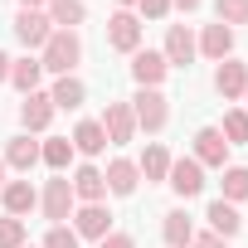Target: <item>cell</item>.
<instances>
[{"mask_svg": "<svg viewBox=\"0 0 248 248\" xmlns=\"http://www.w3.org/2000/svg\"><path fill=\"white\" fill-rule=\"evenodd\" d=\"M39 63H44V73H54V78L78 73V63H83V39H78V30H54L49 44L39 49Z\"/></svg>", "mask_w": 248, "mask_h": 248, "instance_id": "obj_1", "label": "cell"}, {"mask_svg": "<svg viewBox=\"0 0 248 248\" xmlns=\"http://www.w3.org/2000/svg\"><path fill=\"white\" fill-rule=\"evenodd\" d=\"M132 117H137V132L161 137V132L170 127V97H166L161 88H137V97H132Z\"/></svg>", "mask_w": 248, "mask_h": 248, "instance_id": "obj_2", "label": "cell"}, {"mask_svg": "<svg viewBox=\"0 0 248 248\" xmlns=\"http://www.w3.org/2000/svg\"><path fill=\"white\" fill-rule=\"evenodd\" d=\"M39 209H44V219H49V224H63V219H73L78 200H73V185H68V175H54V180H44V190H39Z\"/></svg>", "mask_w": 248, "mask_h": 248, "instance_id": "obj_3", "label": "cell"}, {"mask_svg": "<svg viewBox=\"0 0 248 248\" xmlns=\"http://www.w3.org/2000/svg\"><path fill=\"white\" fill-rule=\"evenodd\" d=\"M107 44H112L117 54H137V49H141V20H137V10L107 15Z\"/></svg>", "mask_w": 248, "mask_h": 248, "instance_id": "obj_4", "label": "cell"}, {"mask_svg": "<svg viewBox=\"0 0 248 248\" xmlns=\"http://www.w3.org/2000/svg\"><path fill=\"white\" fill-rule=\"evenodd\" d=\"M97 122H102V132H107V141H112V146L137 141V117H132V102H107V112H102Z\"/></svg>", "mask_w": 248, "mask_h": 248, "instance_id": "obj_5", "label": "cell"}, {"mask_svg": "<svg viewBox=\"0 0 248 248\" xmlns=\"http://www.w3.org/2000/svg\"><path fill=\"white\" fill-rule=\"evenodd\" d=\"M49 34H54V25H49V15L44 10H15V39L34 54V49H44L49 44Z\"/></svg>", "mask_w": 248, "mask_h": 248, "instance_id": "obj_6", "label": "cell"}, {"mask_svg": "<svg viewBox=\"0 0 248 248\" xmlns=\"http://www.w3.org/2000/svg\"><path fill=\"white\" fill-rule=\"evenodd\" d=\"M166 185H170L180 200H195V195L204 190V166H200L195 156H180V161H170V175H166Z\"/></svg>", "mask_w": 248, "mask_h": 248, "instance_id": "obj_7", "label": "cell"}, {"mask_svg": "<svg viewBox=\"0 0 248 248\" xmlns=\"http://www.w3.org/2000/svg\"><path fill=\"white\" fill-rule=\"evenodd\" d=\"M73 233L102 243V238L112 233V209H107V204H78V209H73Z\"/></svg>", "mask_w": 248, "mask_h": 248, "instance_id": "obj_8", "label": "cell"}, {"mask_svg": "<svg viewBox=\"0 0 248 248\" xmlns=\"http://www.w3.org/2000/svg\"><path fill=\"white\" fill-rule=\"evenodd\" d=\"M166 73H170V63H166L161 49H137V54H132V78H137V88H161Z\"/></svg>", "mask_w": 248, "mask_h": 248, "instance_id": "obj_9", "label": "cell"}, {"mask_svg": "<svg viewBox=\"0 0 248 248\" xmlns=\"http://www.w3.org/2000/svg\"><path fill=\"white\" fill-rule=\"evenodd\" d=\"M195 161L204 170H224L229 166V141L219 137V127H200L195 132Z\"/></svg>", "mask_w": 248, "mask_h": 248, "instance_id": "obj_10", "label": "cell"}, {"mask_svg": "<svg viewBox=\"0 0 248 248\" xmlns=\"http://www.w3.org/2000/svg\"><path fill=\"white\" fill-rule=\"evenodd\" d=\"M68 185H73V200L78 204H107V180H102L97 166H78L68 175Z\"/></svg>", "mask_w": 248, "mask_h": 248, "instance_id": "obj_11", "label": "cell"}, {"mask_svg": "<svg viewBox=\"0 0 248 248\" xmlns=\"http://www.w3.org/2000/svg\"><path fill=\"white\" fill-rule=\"evenodd\" d=\"M214 93H219L224 102H238V97L248 93V63H238V59H224V63L214 68Z\"/></svg>", "mask_w": 248, "mask_h": 248, "instance_id": "obj_12", "label": "cell"}, {"mask_svg": "<svg viewBox=\"0 0 248 248\" xmlns=\"http://www.w3.org/2000/svg\"><path fill=\"white\" fill-rule=\"evenodd\" d=\"M54 102H49V93H30L25 102H20V127L30 132V137H39V132H49V122H54Z\"/></svg>", "mask_w": 248, "mask_h": 248, "instance_id": "obj_13", "label": "cell"}, {"mask_svg": "<svg viewBox=\"0 0 248 248\" xmlns=\"http://www.w3.org/2000/svg\"><path fill=\"white\" fill-rule=\"evenodd\" d=\"M0 204H5L10 219H25L30 209H39V190L30 180H5V185H0Z\"/></svg>", "mask_w": 248, "mask_h": 248, "instance_id": "obj_14", "label": "cell"}, {"mask_svg": "<svg viewBox=\"0 0 248 248\" xmlns=\"http://www.w3.org/2000/svg\"><path fill=\"white\" fill-rule=\"evenodd\" d=\"M161 54H166V63H170V68H190V63H195V54H200V49H195L190 25H170V30H166V49H161Z\"/></svg>", "mask_w": 248, "mask_h": 248, "instance_id": "obj_15", "label": "cell"}, {"mask_svg": "<svg viewBox=\"0 0 248 248\" xmlns=\"http://www.w3.org/2000/svg\"><path fill=\"white\" fill-rule=\"evenodd\" d=\"M102 180H107V195H137V185H141V170H137V161H127V156H117V161H107V170H102Z\"/></svg>", "mask_w": 248, "mask_h": 248, "instance_id": "obj_16", "label": "cell"}, {"mask_svg": "<svg viewBox=\"0 0 248 248\" xmlns=\"http://www.w3.org/2000/svg\"><path fill=\"white\" fill-rule=\"evenodd\" d=\"M195 49L204 54V59H214V63H224V59H233V30L229 25H204V34L195 39Z\"/></svg>", "mask_w": 248, "mask_h": 248, "instance_id": "obj_17", "label": "cell"}, {"mask_svg": "<svg viewBox=\"0 0 248 248\" xmlns=\"http://www.w3.org/2000/svg\"><path fill=\"white\" fill-rule=\"evenodd\" d=\"M39 83H44V63H39V54H25V59H10V88H15L20 97L39 93Z\"/></svg>", "mask_w": 248, "mask_h": 248, "instance_id": "obj_18", "label": "cell"}, {"mask_svg": "<svg viewBox=\"0 0 248 248\" xmlns=\"http://www.w3.org/2000/svg\"><path fill=\"white\" fill-rule=\"evenodd\" d=\"M204 219H209V233H219V238H238V233H243V214H238V204H229V200H209Z\"/></svg>", "mask_w": 248, "mask_h": 248, "instance_id": "obj_19", "label": "cell"}, {"mask_svg": "<svg viewBox=\"0 0 248 248\" xmlns=\"http://www.w3.org/2000/svg\"><path fill=\"white\" fill-rule=\"evenodd\" d=\"M0 161H5L10 170H25V175H30V170L39 166V141H34L30 132H20V137L5 141V156H0Z\"/></svg>", "mask_w": 248, "mask_h": 248, "instance_id": "obj_20", "label": "cell"}, {"mask_svg": "<svg viewBox=\"0 0 248 248\" xmlns=\"http://www.w3.org/2000/svg\"><path fill=\"white\" fill-rule=\"evenodd\" d=\"M49 102H54L59 112H78V107L88 102V83H83L78 73H68V78H54V88H49Z\"/></svg>", "mask_w": 248, "mask_h": 248, "instance_id": "obj_21", "label": "cell"}, {"mask_svg": "<svg viewBox=\"0 0 248 248\" xmlns=\"http://www.w3.org/2000/svg\"><path fill=\"white\" fill-rule=\"evenodd\" d=\"M68 141H73V151H78V156H88V161L107 151V132H102V122H97V117H88V122H78V127H73V137H68Z\"/></svg>", "mask_w": 248, "mask_h": 248, "instance_id": "obj_22", "label": "cell"}, {"mask_svg": "<svg viewBox=\"0 0 248 248\" xmlns=\"http://www.w3.org/2000/svg\"><path fill=\"white\" fill-rule=\"evenodd\" d=\"M170 161H175V156H170L161 141H151V146L141 151L137 170H141V180H146V185H166V175H170Z\"/></svg>", "mask_w": 248, "mask_h": 248, "instance_id": "obj_23", "label": "cell"}, {"mask_svg": "<svg viewBox=\"0 0 248 248\" xmlns=\"http://www.w3.org/2000/svg\"><path fill=\"white\" fill-rule=\"evenodd\" d=\"M44 15L54 30H78V25H88V0H49Z\"/></svg>", "mask_w": 248, "mask_h": 248, "instance_id": "obj_24", "label": "cell"}, {"mask_svg": "<svg viewBox=\"0 0 248 248\" xmlns=\"http://www.w3.org/2000/svg\"><path fill=\"white\" fill-rule=\"evenodd\" d=\"M161 238H166V248H190V238H195L190 214L185 209H166L161 214Z\"/></svg>", "mask_w": 248, "mask_h": 248, "instance_id": "obj_25", "label": "cell"}, {"mask_svg": "<svg viewBox=\"0 0 248 248\" xmlns=\"http://www.w3.org/2000/svg\"><path fill=\"white\" fill-rule=\"evenodd\" d=\"M73 141L68 137H49V141H39V161L54 170V175H68V166H73Z\"/></svg>", "mask_w": 248, "mask_h": 248, "instance_id": "obj_26", "label": "cell"}, {"mask_svg": "<svg viewBox=\"0 0 248 248\" xmlns=\"http://www.w3.org/2000/svg\"><path fill=\"white\" fill-rule=\"evenodd\" d=\"M219 137H224L229 146H248V112H243V107H229V112H224Z\"/></svg>", "mask_w": 248, "mask_h": 248, "instance_id": "obj_27", "label": "cell"}, {"mask_svg": "<svg viewBox=\"0 0 248 248\" xmlns=\"http://www.w3.org/2000/svg\"><path fill=\"white\" fill-rule=\"evenodd\" d=\"M224 195L219 200H229V204H243L248 200V166H224Z\"/></svg>", "mask_w": 248, "mask_h": 248, "instance_id": "obj_28", "label": "cell"}, {"mask_svg": "<svg viewBox=\"0 0 248 248\" xmlns=\"http://www.w3.org/2000/svg\"><path fill=\"white\" fill-rule=\"evenodd\" d=\"M214 15H219V25L238 30V25H248V0H214Z\"/></svg>", "mask_w": 248, "mask_h": 248, "instance_id": "obj_29", "label": "cell"}, {"mask_svg": "<svg viewBox=\"0 0 248 248\" xmlns=\"http://www.w3.org/2000/svg\"><path fill=\"white\" fill-rule=\"evenodd\" d=\"M25 238H30V229H25V219H0V248H25Z\"/></svg>", "mask_w": 248, "mask_h": 248, "instance_id": "obj_30", "label": "cell"}, {"mask_svg": "<svg viewBox=\"0 0 248 248\" xmlns=\"http://www.w3.org/2000/svg\"><path fill=\"white\" fill-rule=\"evenodd\" d=\"M83 238L73 233V224H49V233H44V243L39 248H78Z\"/></svg>", "mask_w": 248, "mask_h": 248, "instance_id": "obj_31", "label": "cell"}, {"mask_svg": "<svg viewBox=\"0 0 248 248\" xmlns=\"http://www.w3.org/2000/svg\"><path fill=\"white\" fill-rule=\"evenodd\" d=\"M137 20H166L170 15V0H137Z\"/></svg>", "mask_w": 248, "mask_h": 248, "instance_id": "obj_32", "label": "cell"}, {"mask_svg": "<svg viewBox=\"0 0 248 248\" xmlns=\"http://www.w3.org/2000/svg\"><path fill=\"white\" fill-rule=\"evenodd\" d=\"M97 248H137V238H132V233H122V229H112V233H107Z\"/></svg>", "mask_w": 248, "mask_h": 248, "instance_id": "obj_33", "label": "cell"}, {"mask_svg": "<svg viewBox=\"0 0 248 248\" xmlns=\"http://www.w3.org/2000/svg\"><path fill=\"white\" fill-rule=\"evenodd\" d=\"M190 248H229V238H219V233H195Z\"/></svg>", "mask_w": 248, "mask_h": 248, "instance_id": "obj_34", "label": "cell"}, {"mask_svg": "<svg viewBox=\"0 0 248 248\" xmlns=\"http://www.w3.org/2000/svg\"><path fill=\"white\" fill-rule=\"evenodd\" d=\"M200 5H204V0H170V10H185V15H195Z\"/></svg>", "mask_w": 248, "mask_h": 248, "instance_id": "obj_35", "label": "cell"}, {"mask_svg": "<svg viewBox=\"0 0 248 248\" xmlns=\"http://www.w3.org/2000/svg\"><path fill=\"white\" fill-rule=\"evenodd\" d=\"M0 83H10V54L0 49Z\"/></svg>", "mask_w": 248, "mask_h": 248, "instance_id": "obj_36", "label": "cell"}, {"mask_svg": "<svg viewBox=\"0 0 248 248\" xmlns=\"http://www.w3.org/2000/svg\"><path fill=\"white\" fill-rule=\"evenodd\" d=\"M49 0H20V10H44Z\"/></svg>", "mask_w": 248, "mask_h": 248, "instance_id": "obj_37", "label": "cell"}, {"mask_svg": "<svg viewBox=\"0 0 248 248\" xmlns=\"http://www.w3.org/2000/svg\"><path fill=\"white\" fill-rule=\"evenodd\" d=\"M132 5H137V0H117V10H132Z\"/></svg>", "mask_w": 248, "mask_h": 248, "instance_id": "obj_38", "label": "cell"}, {"mask_svg": "<svg viewBox=\"0 0 248 248\" xmlns=\"http://www.w3.org/2000/svg\"><path fill=\"white\" fill-rule=\"evenodd\" d=\"M0 185H5V161H0Z\"/></svg>", "mask_w": 248, "mask_h": 248, "instance_id": "obj_39", "label": "cell"}, {"mask_svg": "<svg viewBox=\"0 0 248 248\" xmlns=\"http://www.w3.org/2000/svg\"><path fill=\"white\" fill-rule=\"evenodd\" d=\"M243 102H248V93H243ZM243 112H248V107H243Z\"/></svg>", "mask_w": 248, "mask_h": 248, "instance_id": "obj_40", "label": "cell"}, {"mask_svg": "<svg viewBox=\"0 0 248 248\" xmlns=\"http://www.w3.org/2000/svg\"><path fill=\"white\" fill-rule=\"evenodd\" d=\"M25 248H30V243H25Z\"/></svg>", "mask_w": 248, "mask_h": 248, "instance_id": "obj_41", "label": "cell"}]
</instances>
